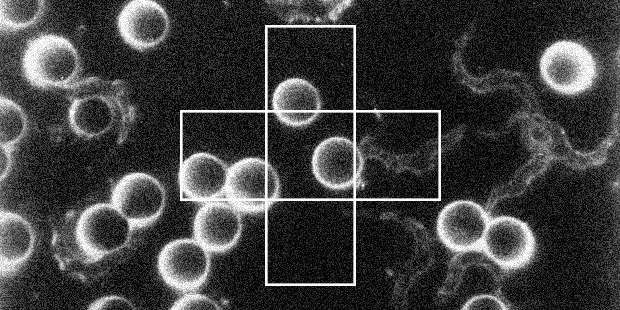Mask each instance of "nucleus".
<instances>
[{
	"label": "nucleus",
	"instance_id": "obj_3",
	"mask_svg": "<svg viewBox=\"0 0 620 310\" xmlns=\"http://www.w3.org/2000/svg\"><path fill=\"white\" fill-rule=\"evenodd\" d=\"M22 71L35 87L69 88L80 71V58L73 44L57 34H42L28 41Z\"/></svg>",
	"mask_w": 620,
	"mask_h": 310
},
{
	"label": "nucleus",
	"instance_id": "obj_21",
	"mask_svg": "<svg viewBox=\"0 0 620 310\" xmlns=\"http://www.w3.org/2000/svg\"><path fill=\"white\" fill-rule=\"evenodd\" d=\"M0 162H1L0 180L3 181L4 178L7 177V175L9 174L11 170V166H12L11 150L5 147H1Z\"/></svg>",
	"mask_w": 620,
	"mask_h": 310
},
{
	"label": "nucleus",
	"instance_id": "obj_1",
	"mask_svg": "<svg viewBox=\"0 0 620 310\" xmlns=\"http://www.w3.org/2000/svg\"><path fill=\"white\" fill-rule=\"evenodd\" d=\"M51 226V250L59 269L85 284L106 276L141 244L136 228L111 203L69 211Z\"/></svg>",
	"mask_w": 620,
	"mask_h": 310
},
{
	"label": "nucleus",
	"instance_id": "obj_16",
	"mask_svg": "<svg viewBox=\"0 0 620 310\" xmlns=\"http://www.w3.org/2000/svg\"><path fill=\"white\" fill-rule=\"evenodd\" d=\"M44 7L43 0H1V28L8 31L25 29L39 20Z\"/></svg>",
	"mask_w": 620,
	"mask_h": 310
},
{
	"label": "nucleus",
	"instance_id": "obj_15",
	"mask_svg": "<svg viewBox=\"0 0 620 310\" xmlns=\"http://www.w3.org/2000/svg\"><path fill=\"white\" fill-rule=\"evenodd\" d=\"M35 246L32 225L21 215L0 212V273L2 277L16 274L31 257Z\"/></svg>",
	"mask_w": 620,
	"mask_h": 310
},
{
	"label": "nucleus",
	"instance_id": "obj_5",
	"mask_svg": "<svg viewBox=\"0 0 620 310\" xmlns=\"http://www.w3.org/2000/svg\"><path fill=\"white\" fill-rule=\"evenodd\" d=\"M539 69L544 83L563 95L587 91L597 77V65L591 52L571 40H559L548 46L540 58Z\"/></svg>",
	"mask_w": 620,
	"mask_h": 310
},
{
	"label": "nucleus",
	"instance_id": "obj_4",
	"mask_svg": "<svg viewBox=\"0 0 620 310\" xmlns=\"http://www.w3.org/2000/svg\"><path fill=\"white\" fill-rule=\"evenodd\" d=\"M225 195L240 212H265L279 198V175L267 160L257 156L244 157L228 168Z\"/></svg>",
	"mask_w": 620,
	"mask_h": 310
},
{
	"label": "nucleus",
	"instance_id": "obj_2",
	"mask_svg": "<svg viewBox=\"0 0 620 310\" xmlns=\"http://www.w3.org/2000/svg\"><path fill=\"white\" fill-rule=\"evenodd\" d=\"M67 98L70 128L83 139L114 131L117 143L121 144L135 123L136 108L123 80L87 77L67 88Z\"/></svg>",
	"mask_w": 620,
	"mask_h": 310
},
{
	"label": "nucleus",
	"instance_id": "obj_18",
	"mask_svg": "<svg viewBox=\"0 0 620 310\" xmlns=\"http://www.w3.org/2000/svg\"><path fill=\"white\" fill-rule=\"evenodd\" d=\"M171 310H198V309H210V310H220L221 307L217 302H215L210 297L199 294V293H190L182 296L178 300H176L173 305L170 307Z\"/></svg>",
	"mask_w": 620,
	"mask_h": 310
},
{
	"label": "nucleus",
	"instance_id": "obj_8",
	"mask_svg": "<svg viewBox=\"0 0 620 310\" xmlns=\"http://www.w3.org/2000/svg\"><path fill=\"white\" fill-rule=\"evenodd\" d=\"M364 168L363 155L349 138L331 136L315 147L311 170L315 179L331 190H345L357 184Z\"/></svg>",
	"mask_w": 620,
	"mask_h": 310
},
{
	"label": "nucleus",
	"instance_id": "obj_10",
	"mask_svg": "<svg viewBox=\"0 0 620 310\" xmlns=\"http://www.w3.org/2000/svg\"><path fill=\"white\" fill-rule=\"evenodd\" d=\"M489 220L488 213L480 204L471 200H456L439 212L436 233L442 244L452 252L482 251Z\"/></svg>",
	"mask_w": 620,
	"mask_h": 310
},
{
	"label": "nucleus",
	"instance_id": "obj_13",
	"mask_svg": "<svg viewBox=\"0 0 620 310\" xmlns=\"http://www.w3.org/2000/svg\"><path fill=\"white\" fill-rule=\"evenodd\" d=\"M228 167L216 155L198 152L186 158L179 170L183 195L193 201L209 202L225 194Z\"/></svg>",
	"mask_w": 620,
	"mask_h": 310
},
{
	"label": "nucleus",
	"instance_id": "obj_20",
	"mask_svg": "<svg viewBox=\"0 0 620 310\" xmlns=\"http://www.w3.org/2000/svg\"><path fill=\"white\" fill-rule=\"evenodd\" d=\"M89 310H109V309H136V307L125 297L117 296V295H108L101 297L94 302H92L89 307Z\"/></svg>",
	"mask_w": 620,
	"mask_h": 310
},
{
	"label": "nucleus",
	"instance_id": "obj_9",
	"mask_svg": "<svg viewBox=\"0 0 620 310\" xmlns=\"http://www.w3.org/2000/svg\"><path fill=\"white\" fill-rule=\"evenodd\" d=\"M209 251L196 239L179 238L167 243L159 252L157 269L171 288L195 291L207 280L210 272Z\"/></svg>",
	"mask_w": 620,
	"mask_h": 310
},
{
	"label": "nucleus",
	"instance_id": "obj_17",
	"mask_svg": "<svg viewBox=\"0 0 620 310\" xmlns=\"http://www.w3.org/2000/svg\"><path fill=\"white\" fill-rule=\"evenodd\" d=\"M0 119V146L12 150L26 132V114L16 102L1 96Z\"/></svg>",
	"mask_w": 620,
	"mask_h": 310
},
{
	"label": "nucleus",
	"instance_id": "obj_12",
	"mask_svg": "<svg viewBox=\"0 0 620 310\" xmlns=\"http://www.w3.org/2000/svg\"><path fill=\"white\" fill-rule=\"evenodd\" d=\"M193 234L209 252L225 253L232 249L242 234L239 211L230 203L209 201L195 214Z\"/></svg>",
	"mask_w": 620,
	"mask_h": 310
},
{
	"label": "nucleus",
	"instance_id": "obj_6",
	"mask_svg": "<svg viewBox=\"0 0 620 310\" xmlns=\"http://www.w3.org/2000/svg\"><path fill=\"white\" fill-rule=\"evenodd\" d=\"M536 247V238L526 222L507 215L490 218L482 251L503 270L526 267L535 256Z\"/></svg>",
	"mask_w": 620,
	"mask_h": 310
},
{
	"label": "nucleus",
	"instance_id": "obj_19",
	"mask_svg": "<svg viewBox=\"0 0 620 310\" xmlns=\"http://www.w3.org/2000/svg\"><path fill=\"white\" fill-rule=\"evenodd\" d=\"M463 310H506L507 306L496 296L489 294L476 295L462 307Z\"/></svg>",
	"mask_w": 620,
	"mask_h": 310
},
{
	"label": "nucleus",
	"instance_id": "obj_11",
	"mask_svg": "<svg viewBox=\"0 0 620 310\" xmlns=\"http://www.w3.org/2000/svg\"><path fill=\"white\" fill-rule=\"evenodd\" d=\"M170 21L165 9L153 0L128 2L117 17L122 39L138 51L161 43L167 36Z\"/></svg>",
	"mask_w": 620,
	"mask_h": 310
},
{
	"label": "nucleus",
	"instance_id": "obj_14",
	"mask_svg": "<svg viewBox=\"0 0 620 310\" xmlns=\"http://www.w3.org/2000/svg\"><path fill=\"white\" fill-rule=\"evenodd\" d=\"M271 105L281 123L302 127L319 116L322 101L319 90L312 82L302 77H289L275 87Z\"/></svg>",
	"mask_w": 620,
	"mask_h": 310
},
{
	"label": "nucleus",
	"instance_id": "obj_7",
	"mask_svg": "<svg viewBox=\"0 0 620 310\" xmlns=\"http://www.w3.org/2000/svg\"><path fill=\"white\" fill-rule=\"evenodd\" d=\"M165 202L163 185L144 172L127 173L118 180L111 194V204L136 229L153 224L163 213Z\"/></svg>",
	"mask_w": 620,
	"mask_h": 310
}]
</instances>
